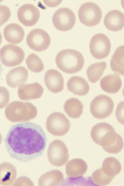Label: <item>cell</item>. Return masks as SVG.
Returning a JSON list of instances; mask_svg holds the SVG:
<instances>
[{"label": "cell", "instance_id": "obj_1", "mask_svg": "<svg viewBox=\"0 0 124 186\" xmlns=\"http://www.w3.org/2000/svg\"><path fill=\"white\" fill-rule=\"evenodd\" d=\"M5 142L11 157L22 162H28L41 156L45 150L47 139L40 125L27 122L13 126Z\"/></svg>", "mask_w": 124, "mask_h": 186}, {"label": "cell", "instance_id": "obj_2", "mask_svg": "<svg viewBox=\"0 0 124 186\" xmlns=\"http://www.w3.org/2000/svg\"><path fill=\"white\" fill-rule=\"evenodd\" d=\"M91 135L94 142L108 153L117 154L123 149L122 138L108 123H99L95 125L91 130Z\"/></svg>", "mask_w": 124, "mask_h": 186}, {"label": "cell", "instance_id": "obj_3", "mask_svg": "<svg viewBox=\"0 0 124 186\" xmlns=\"http://www.w3.org/2000/svg\"><path fill=\"white\" fill-rule=\"evenodd\" d=\"M5 114L7 118L13 122L28 121L37 116V108L31 103L14 101L6 108Z\"/></svg>", "mask_w": 124, "mask_h": 186}, {"label": "cell", "instance_id": "obj_4", "mask_svg": "<svg viewBox=\"0 0 124 186\" xmlns=\"http://www.w3.org/2000/svg\"><path fill=\"white\" fill-rule=\"evenodd\" d=\"M55 60L56 65L60 70L69 74L81 70L84 63L82 54L76 50L71 49H64L59 52Z\"/></svg>", "mask_w": 124, "mask_h": 186}, {"label": "cell", "instance_id": "obj_5", "mask_svg": "<svg viewBox=\"0 0 124 186\" xmlns=\"http://www.w3.org/2000/svg\"><path fill=\"white\" fill-rule=\"evenodd\" d=\"M102 11L96 4L91 2L82 4L78 11L79 19L81 23L87 26H94L100 22Z\"/></svg>", "mask_w": 124, "mask_h": 186}, {"label": "cell", "instance_id": "obj_6", "mask_svg": "<svg viewBox=\"0 0 124 186\" xmlns=\"http://www.w3.org/2000/svg\"><path fill=\"white\" fill-rule=\"evenodd\" d=\"M114 106V102L110 97L105 95H100L92 100L90 104V110L94 117L102 119L112 114Z\"/></svg>", "mask_w": 124, "mask_h": 186}, {"label": "cell", "instance_id": "obj_7", "mask_svg": "<svg viewBox=\"0 0 124 186\" xmlns=\"http://www.w3.org/2000/svg\"><path fill=\"white\" fill-rule=\"evenodd\" d=\"M71 124L69 120L63 113L55 112L50 114L46 121L48 132L53 135L61 136L69 131Z\"/></svg>", "mask_w": 124, "mask_h": 186}, {"label": "cell", "instance_id": "obj_8", "mask_svg": "<svg viewBox=\"0 0 124 186\" xmlns=\"http://www.w3.org/2000/svg\"><path fill=\"white\" fill-rule=\"evenodd\" d=\"M47 156L51 164L57 167L62 166L65 164L69 159V150L63 141L55 140L49 145Z\"/></svg>", "mask_w": 124, "mask_h": 186}, {"label": "cell", "instance_id": "obj_9", "mask_svg": "<svg viewBox=\"0 0 124 186\" xmlns=\"http://www.w3.org/2000/svg\"><path fill=\"white\" fill-rule=\"evenodd\" d=\"M25 56L20 47L11 44L5 45L0 49V60L4 66L12 67L20 64Z\"/></svg>", "mask_w": 124, "mask_h": 186}, {"label": "cell", "instance_id": "obj_10", "mask_svg": "<svg viewBox=\"0 0 124 186\" xmlns=\"http://www.w3.org/2000/svg\"><path fill=\"white\" fill-rule=\"evenodd\" d=\"M111 44L108 38L102 33L93 36L90 43V52L92 56L97 59L106 57L109 54Z\"/></svg>", "mask_w": 124, "mask_h": 186}, {"label": "cell", "instance_id": "obj_11", "mask_svg": "<svg viewBox=\"0 0 124 186\" xmlns=\"http://www.w3.org/2000/svg\"><path fill=\"white\" fill-rule=\"evenodd\" d=\"M52 22L57 29L66 31L74 26L76 22L75 15L70 9L67 7L61 8L54 13Z\"/></svg>", "mask_w": 124, "mask_h": 186}, {"label": "cell", "instance_id": "obj_12", "mask_svg": "<svg viewBox=\"0 0 124 186\" xmlns=\"http://www.w3.org/2000/svg\"><path fill=\"white\" fill-rule=\"evenodd\" d=\"M26 42L32 49L37 52L46 50L51 43L49 34L45 30L36 28L32 30L28 34Z\"/></svg>", "mask_w": 124, "mask_h": 186}, {"label": "cell", "instance_id": "obj_13", "mask_svg": "<svg viewBox=\"0 0 124 186\" xmlns=\"http://www.w3.org/2000/svg\"><path fill=\"white\" fill-rule=\"evenodd\" d=\"M40 15L37 8L30 4H25L18 9L17 16L20 22L28 27L32 26L38 22Z\"/></svg>", "mask_w": 124, "mask_h": 186}, {"label": "cell", "instance_id": "obj_14", "mask_svg": "<svg viewBox=\"0 0 124 186\" xmlns=\"http://www.w3.org/2000/svg\"><path fill=\"white\" fill-rule=\"evenodd\" d=\"M42 87L38 83L22 84L19 86L17 93L19 98L23 100H28L40 98L43 92Z\"/></svg>", "mask_w": 124, "mask_h": 186}, {"label": "cell", "instance_id": "obj_15", "mask_svg": "<svg viewBox=\"0 0 124 186\" xmlns=\"http://www.w3.org/2000/svg\"><path fill=\"white\" fill-rule=\"evenodd\" d=\"M45 85L49 91L54 93L61 91L64 88V79L58 70L51 69L45 73L44 77Z\"/></svg>", "mask_w": 124, "mask_h": 186}, {"label": "cell", "instance_id": "obj_16", "mask_svg": "<svg viewBox=\"0 0 124 186\" xmlns=\"http://www.w3.org/2000/svg\"><path fill=\"white\" fill-rule=\"evenodd\" d=\"M28 77V70L23 66H19L11 70L6 76V82L10 87L15 88L25 83Z\"/></svg>", "mask_w": 124, "mask_h": 186}, {"label": "cell", "instance_id": "obj_17", "mask_svg": "<svg viewBox=\"0 0 124 186\" xmlns=\"http://www.w3.org/2000/svg\"><path fill=\"white\" fill-rule=\"evenodd\" d=\"M105 27L109 30L117 32L121 30L124 27V15L122 12L114 10L106 15L104 20Z\"/></svg>", "mask_w": 124, "mask_h": 186}, {"label": "cell", "instance_id": "obj_18", "mask_svg": "<svg viewBox=\"0 0 124 186\" xmlns=\"http://www.w3.org/2000/svg\"><path fill=\"white\" fill-rule=\"evenodd\" d=\"M88 166L85 161L81 159L76 158L69 161L65 166L66 173L72 178L82 177L86 173Z\"/></svg>", "mask_w": 124, "mask_h": 186}, {"label": "cell", "instance_id": "obj_19", "mask_svg": "<svg viewBox=\"0 0 124 186\" xmlns=\"http://www.w3.org/2000/svg\"><path fill=\"white\" fill-rule=\"evenodd\" d=\"M3 34L5 38L8 42L17 44L23 40L24 32L20 25L15 23H11L5 27Z\"/></svg>", "mask_w": 124, "mask_h": 186}, {"label": "cell", "instance_id": "obj_20", "mask_svg": "<svg viewBox=\"0 0 124 186\" xmlns=\"http://www.w3.org/2000/svg\"><path fill=\"white\" fill-rule=\"evenodd\" d=\"M69 91L75 95H85L89 92L90 87L88 82L83 78L73 76L70 78L67 83Z\"/></svg>", "mask_w": 124, "mask_h": 186}, {"label": "cell", "instance_id": "obj_21", "mask_svg": "<svg viewBox=\"0 0 124 186\" xmlns=\"http://www.w3.org/2000/svg\"><path fill=\"white\" fill-rule=\"evenodd\" d=\"M103 90L108 93L117 92L122 86V81L120 76L116 74H109L102 78L100 82Z\"/></svg>", "mask_w": 124, "mask_h": 186}, {"label": "cell", "instance_id": "obj_22", "mask_svg": "<svg viewBox=\"0 0 124 186\" xmlns=\"http://www.w3.org/2000/svg\"><path fill=\"white\" fill-rule=\"evenodd\" d=\"M64 181V175L58 170L49 171L42 175L39 178V186H60Z\"/></svg>", "mask_w": 124, "mask_h": 186}, {"label": "cell", "instance_id": "obj_23", "mask_svg": "<svg viewBox=\"0 0 124 186\" xmlns=\"http://www.w3.org/2000/svg\"><path fill=\"white\" fill-rule=\"evenodd\" d=\"M16 176V170L12 164L4 162L0 164V185H11L14 182Z\"/></svg>", "mask_w": 124, "mask_h": 186}, {"label": "cell", "instance_id": "obj_24", "mask_svg": "<svg viewBox=\"0 0 124 186\" xmlns=\"http://www.w3.org/2000/svg\"><path fill=\"white\" fill-rule=\"evenodd\" d=\"M83 105L78 99L72 98L67 100L64 108L68 115L70 117L77 119L79 118L83 113Z\"/></svg>", "mask_w": 124, "mask_h": 186}, {"label": "cell", "instance_id": "obj_25", "mask_svg": "<svg viewBox=\"0 0 124 186\" xmlns=\"http://www.w3.org/2000/svg\"><path fill=\"white\" fill-rule=\"evenodd\" d=\"M124 47L121 46L116 50L110 63L111 69L115 73L120 75L124 74Z\"/></svg>", "mask_w": 124, "mask_h": 186}, {"label": "cell", "instance_id": "obj_26", "mask_svg": "<svg viewBox=\"0 0 124 186\" xmlns=\"http://www.w3.org/2000/svg\"><path fill=\"white\" fill-rule=\"evenodd\" d=\"M101 169L106 175L114 177L120 173L122 166L120 162L116 158L108 157L104 160Z\"/></svg>", "mask_w": 124, "mask_h": 186}, {"label": "cell", "instance_id": "obj_27", "mask_svg": "<svg viewBox=\"0 0 124 186\" xmlns=\"http://www.w3.org/2000/svg\"><path fill=\"white\" fill-rule=\"evenodd\" d=\"M107 66L106 62L102 61L94 63L89 66L86 71L89 80L92 83L97 82L103 74Z\"/></svg>", "mask_w": 124, "mask_h": 186}, {"label": "cell", "instance_id": "obj_28", "mask_svg": "<svg viewBox=\"0 0 124 186\" xmlns=\"http://www.w3.org/2000/svg\"><path fill=\"white\" fill-rule=\"evenodd\" d=\"M28 68L31 71L38 73L44 69V65L41 58L34 53L29 54L25 60Z\"/></svg>", "mask_w": 124, "mask_h": 186}, {"label": "cell", "instance_id": "obj_29", "mask_svg": "<svg viewBox=\"0 0 124 186\" xmlns=\"http://www.w3.org/2000/svg\"><path fill=\"white\" fill-rule=\"evenodd\" d=\"M114 177L105 175L101 168L96 170L92 173L91 180L95 185L105 186L109 184Z\"/></svg>", "mask_w": 124, "mask_h": 186}, {"label": "cell", "instance_id": "obj_30", "mask_svg": "<svg viewBox=\"0 0 124 186\" xmlns=\"http://www.w3.org/2000/svg\"><path fill=\"white\" fill-rule=\"evenodd\" d=\"M10 100V94L8 90L5 87L0 86V109L5 107Z\"/></svg>", "mask_w": 124, "mask_h": 186}, {"label": "cell", "instance_id": "obj_31", "mask_svg": "<svg viewBox=\"0 0 124 186\" xmlns=\"http://www.w3.org/2000/svg\"><path fill=\"white\" fill-rule=\"evenodd\" d=\"M11 15V11L8 7L0 5V26L8 20Z\"/></svg>", "mask_w": 124, "mask_h": 186}, {"label": "cell", "instance_id": "obj_32", "mask_svg": "<svg viewBox=\"0 0 124 186\" xmlns=\"http://www.w3.org/2000/svg\"><path fill=\"white\" fill-rule=\"evenodd\" d=\"M124 101L119 103L117 105L116 111V116L118 121L124 124Z\"/></svg>", "mask_w": 124, "mask_h": 186}, {"label": "cell", "instance_id": "obj_33", "mask_svg": "<svg viewBox=\"0 0 124 186\" xmlns=\"http://www.w3.org/2000/svg\"><path fill=\"white\" fill-rule=\"evenodd\" d=\"M14 186H33L32 181L28 177L23 176L18 178L14 183Z\"/></svg>", "mask_w": 124, "mask_h": 186}, {"label": "cell", "instance_id": "obj_34", "mask_svg": "<svg viewBox=\"0 0 124 186\" xmlns=\"http://www.w3.org/2000/svg\"><path fill=\"white\" fill-rule=\"evenodd\" d=\"M2 65L0 63V78L1 76L2 73Z\"/></svg>", "mask_w": 124, "mask_h": 186}, {"label": "cell", "instance_id": "obj_35", "mask_svg": "<svg viewBox=\"0 0 124 186\" xmlns=\"http://www.w3.org/2000/svg\"><path fill=\"white\" fill-rule=\"evenodd\" d=\"M2 34L1 33V32H0V45L1 44V42L2 41Z\"/></svg>", "mask_w": 124, "mask_h": 186}, {"label": "cell", "instance_id": "obj_36", "mask_svg": "<svg viewBox=\"0 0 124 186\" xmlns=\"http://www.w3.org/2000/svg\"><path fill=\"white\" fill-rule=\"evenodd\" d=\"M2 137L1 133H0V145L2 143Z\"/></svg>", "mask_w": 124, "mask_h": 186}]
</instances>
